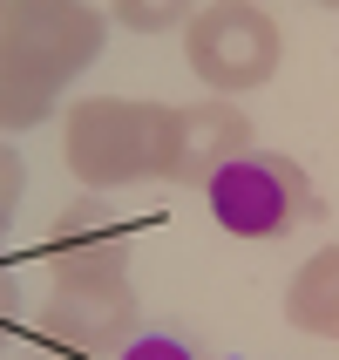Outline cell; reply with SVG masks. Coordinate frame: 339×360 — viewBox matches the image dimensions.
<instances>
[{
	"label": "cell",
	"mask_w": 339,
	"mask_h": 360,
	"mask_svg": "<svg viewBox=\"0 0 339 360\" xmlns=\"http://www.w3.org/2000/svg\"><path fill=\"white\" fill-rule=\"evenodd\" d=\"M34 333L68 360H109L136 333V292H129V245L61 252L48 259V300L34 313Z\"/></svg>",
	"instance_id": "6da1fadb"
},
{
	"label": "cell",
	"mask_w": 339,
	"mask_h": 360,
	"mask_svg": "<svg viewBox=\"0 0 339 360\" xmlns=\"http://www.w3.org/2000/svg\"><path fill=\"white\" fill-rule=\"evenodd\" d=\"M61 163L88 191H122V184L163 177L170 170V109L163 102H122V96L75 102L68 129H61Z\"/></svg>",
	"instance_id": "7a4b0ae2"
},
{
	"label": "cell",
	"mask_w": 339,
	"mask_h": 360,
	"mask_svg": "<svg viewBox=\"0 0 339 360\" xmlns=\"http://www.w3.org/2000/svg\"><path fill=\"white\" fill-rule=\"evenodd\" d=\"M183 55H190V75H204L218 96H244V89H265L279 75V20L251 7V0H211L204 14L183 20Z\"/></svg>",
	"instance_id": "3957f363"
},
{
	"label": "cell",
	"mask_w": 339,
	"mask_h": 360,
	"mask_svg": "<svg viewBox=\"0 0 339 360\" xmlns=\"http://www.w3.org/2000/svg\"><path fill=\"white\" fill-rule=\"evenodd\" d=\"M204 198H211V218L231 238H285L312 211V184L279 150H244V157H231L204 184Z\"/></svg>",
	"instance_id": "277c9868"
},
{
	"label": "cell",
	"mask_w": 339,
	"mask_h": 360,
	"mask_svg": "<svg viewBox=\"0 0 339 360\" xmlns=\"http://www.w3.org/2000/svg\"><path fill=\"white\" fill-rule=\"evenodd\" d=\"M0 48L68 82L102 55V14L88 0H0Z\"/></svg>",
	"instance_id": "5b68a950"
},
{
	"label": "cell",
	"mask_w": 339,
	"mask_h": 360,
	"mask_svg": "<svg viewBox=\"0 0 339 360\" xmlns=\"http://www.w3.org/2000/svg\"><path fill=\"white\" fill-rule=\"evenodd\" d=\"M251 150V122L238 102H183L170 109V184H211L231 157Z\"/></svg>",
	"instance_id": "8992f818"
},
{
	"label": "cell",
	"mask_w": 339,
	"mask_h": 360,
	"mask_svg": "<svg viewBox=\"0 0 339 360\" xmlns=\"http://www.w3.org/2000/svg\"><path fill=\"white\" fill-rule=\"evenodd\" d=\"M285 320L299 326V333H319V340L339 333V245L312 252L292 272V285H285Z\"/></svg>",
	"instance_id": "52a82bcc"
},
{
	"label": "cell",
	"mask_w": 339,
	"mask_h": 360,
	"mask_svg": "<svg viewBox=\"0 0 339 360\" xmlns=\"http://www.w3.org/2000/svg\"><path fill=\"white\" fill-rule=\"evenodd\" d=\"M61 89H68L61 75L34 68V61L14 55V48H0V129H34V122H48Z\"/></svg>",
	"instance_id": "ba28073f"
},
{
	"label": "cell",
	"mask_w": 339,
	"mask_h": 360,
	"mask_svg": "<svg viewBox=\"0 0 339 360\" xmlns=\"http://www.w3.org/2000/svg\"><path fill=\"white\" fill-rule=\"evenodd\" d=\"M129 34H170L177 20H190V0H109Z\"/></svg>",
	"instance_id": "9c48e42d"
},
{
	"label": "cell",
	"mask_w": 339,
	"mask_h": 360,
	"mask_svg": "<svg viewBox=\"0 0 339 360\" xmlns=\"http://www.w3.org/2000/svg\"><path fill=\"white\" fill-rule=\"evenodd\" d=\"M116 360H197V354H190L177 333H142V340H129Z\"/></svg>",
	"instance_id": "30bf717a"
},
{
	"label": "cell",
	"mask_w": 339,
	"mask_h": 360,
	"mask_svg": "<svg viewBox=\"0 0 339 360\" xmlns=\"http://www.w3.org/2000/svg\"><path fill=\"white\" fill-rule=\"evenodd\" d=\"M20 184H27V170H20V157L0 143V224L14 218V204H20Z\"/></svg>",
	"instance_id": "8fae6325"
},
{
	"label": "cell",
	"mask_w": 339,
	"mask_h": 360,
	"mask_svg": "<svg viewBox=\"0 0 339 360\" xmlns=\"http://www.w3.org/2000/svg\"><path fill=\"white\" fill-rule=\"evenodd\" d=\"M0 238H7V224H0ZM0 306L20 313V292H14V272H7V265H0Z\"/></svg>",
	"instance_id": "7c38bea8"
},
{
	"label": "cell",
	"mask_w": 339,
	"mask_h": 360,
	"mask_svg": "<svg viewBox=\"0 0 339 360\" xmlns=\"http://www.w3.org/2000/svg\"><path fill=\"white\" fill-rule=\"evenodd\" d=\"M14 320H20V313H7V306H0V347H7V333H14Z\"/></svg>",
	"instance_id": "4fadbf2b"
},
{
	"label": "cell",
	"mask_w": 339,
	"mask_h": 360,
	"mask_svg": "<svg viewBox=\"0 0 339 360\" xmlns=\"http://www.w3.org/2000/svg\"><path fill=\"white\" fill-rule=\"evenodd\" d=\"M319 7H339V0H319Z\"/></svg>",
	"instance_id": "5bb4252c"
},
{
	"label": "cell",
	"mask_w": 339,
	"mask_h": 360,
	"mask_svg": "<svg viewBox=\"0 0 339 360\" xmlns=\"http://www.w3.org/2000/svg\"><path fill=\"white\" fill-rule=\"evenodd\" d=\"M27 360H41V354H27Z\"/></svg>",
	"instance_id": "9a60e30c"
},
{
	"label": "cell",
	"mask_w": 339,
	"mask_h": 360,
	"mask_svg": "<svg viewBox=\"0 0 339 360\" xmlns=\"http://www.w3.org/2000/svg\"><path fill=\"white\" fill-rule=\"evenodd\" d=\"M251 7H258V0H251Z\"/></svg>",
	"instance_id": "2e32d148"
}]
</instances>
